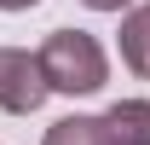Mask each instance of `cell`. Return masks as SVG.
Here are the masks:
<instances>
[{
    "instance_id": "cell-1",
    "label": "cell",
    "mask_w": 150,
    "mask_h": 145,
    "mask_svg": "<svg viewBox=\"0 0 150 145\" xmlns=\"http://www.w3.org/2000/svg\"><path fill=\"white\" fill-rule=\"evenodd\" d=\"M40 81H46V93H98L104 81H110V58H104V47H98V35H87V29H52V35L40 41Z\"/></svg>"
},
{
    "instance_id": "cell-2",
    "label": "cell",
    "mask_w": 150,
    "mask_h": 145,
    "mask_svg": "<svg viewBox=\"0 0 150 145\" xmlns=\"http://www.w3.org/2000/svg\"><path fill=\"white\" fill-rule=\"evenodd\" d=\"M40 105H46V81H40L35 52H23V47H0V110H12V116H35Z\"/></svg>"
},
{
    "instance_id": "cell-3",
    "label": "cell",
    "mask_w": 150,
    "mask_h": 145,
    "mask_svg": "<svg viewBox=\"0 0 150 145\" xmlns=\"http://www.w3.org/2000/svg\"><path fill=\"white\" fill-rule=\"evenodd\" d=\"M98 122L110 145H150V99H115Z\"/></svg>"
},
{
    "instance_id": "cell-4",
    "label": "cell",
    "mask_w": 150,
    "mask_h": 145,
    "mask_svg": "<svg viewBox=\"0 0 150 145\" xmlns=\"http://www.w3.org/2000/svg\"><path fill=\"white\" fill-rule=\"evenodd\" d=\"M121 64L150 81V6H133L121 18Z\"/></svg>"
},
{
    "instance_id": "cell-5",
    "label": "cell",
    "mask_w": 150,
    "mask_h": 145,
    "mask_svg": "<svg viewBox=\"0 0 150 145\" xmlns=\"http://www.w3.org/2000/svg\"><path fill=\"white\" fill-rule=\"evenodd\" d=\"M40 145H110V139H104V122L98 116H64V122L46 128Z\"/></svg>"
},
{
    "instance_id": "cell-6",
    "label": "cell",
    "mask_w": 150,
    "mask_h": 145,
    "mask_svg": "<svg viewBox=\"0 0 150 145\" xmlns=\"http://www.w3.org/2000/svg\"><path fill=\"white\" fill-rule=\"evenodd\" d=\"M81 6H93V12H121L127 0H81Z\"/></svg>"
},
{
    "instance_id": "cell-7",
    "label": "cell",
    "mask_w": 150,
    "mask_h": 145,
    "mask_svg": "<svg viewBox=\"0 0 150 145\" xmlns=\"http://www.w3.org/2000/svg\"><path fill=\"white\" fill-rule=\"evenodd\" d=\"M29 6H40V0H0V12H29Z\"/></svg>"
}]
</instances>
